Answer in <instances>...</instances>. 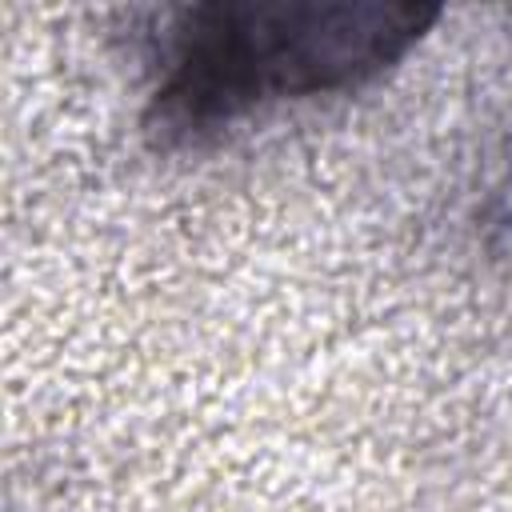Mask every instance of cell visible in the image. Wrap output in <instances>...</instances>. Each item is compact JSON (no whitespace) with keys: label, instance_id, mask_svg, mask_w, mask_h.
Here are the masks:
<instances>
[{"label":"cell","instance_id":"6da1fadb","mask_svg":"<svg viewBox=\"0 0 512 512\" xmlns=\"http://www.w3.org/2000/svg\"><path fill=\"white\" fill-rule=\"evenodd\" d=\"M436 8L384 0H208L160 44L152 128L200 140L260 104L340 92L396 64Z\"/></svg>","mask_w":512,"mask_h":512}]
</instances>
